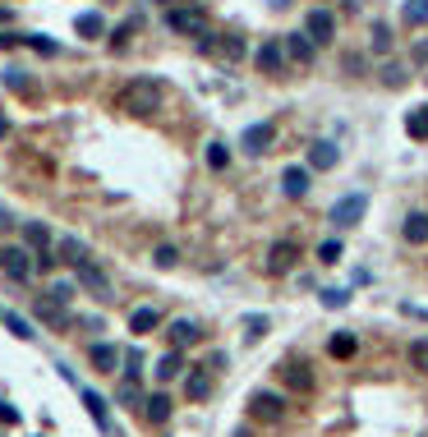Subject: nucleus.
I'll return each instance as SVG.
<instances>
[{
    "label": "nucleus",
    "mask_w": 428,
    "mask_h": 437,
    "mask_svg": "<svg viewBox=\"0 0 428 437\" xmlns=\"http://www.w3.org/2000/svg\"><path fill=\"white\" fill-rule=\"evenodd\" d=\"M115 102H120V111H129V115H148V111L161 106V83L157 79H129Z\"/></svg>",
    "instance_id": "1"
},
{
    "label": "nucleus",
    "mask_w": 428,
    "mask_h": 437,
    "mask_svg": "<svg viewBox=\"0 0 428 437\" xmlns=\"http://www.w3.org/2000/svg\"><path fill=\"white\" fill-rule=\"evenodd\" d=\"M166 28H171V33H180V37H208L212 33L208 14H203L198 5H175V9H166Z\"/></svg>",
    "instance_id": "2"
},
{
    "label": "nucleus",
    "mask_w": 428,
    "mask_h": 437,
    "mask_svg": "<svg viewBox=\"0 0 428 437\" xmlns=\"http://www.w3.org/2000/svg\"><path fill=\"white\" fill-rule=\"evenodd\" d=\"M0 271H5L9 281H33V271H37V262H33V249H23V244H5L0 249Z\"/></svg>",
    "instance_id": "3"
},
{
    "label": "nucleus",
    "mask_w": 428,
    "mask_h": 437,
    "mask_svg": "<svg viewBox=\"0 0 428 437\" xmlns=\"http://www.w3.org/2000/svg\"><path fill=\"white\" fill-rule=\"evenodd\" d=\"M364 212H368V193H346V198H336V203H332L327 221H332L336 230H350L355 221H364Z\"/></svg>",
    "instance_id": "4"
},
{
    "label": "nucleus",
    "mask_w": 428,
    "mask_h": 437,
    "mask_svg": "<svg viewBox=\"0 0 428 437\" xmlns=\"http://www.w3.org/2000/svg\"><path fill=\"white\" fill-rule=\"evenodd\" d=\"M198 51H208V55H217V60H245L249 55V46H245V37H235V33H226V37H217V33H208V37H198Z\"/></svg>",
    "instance_id": "5"
},
{
    "label": "nucleus",
    "mask_w": 428,
    "mask_h": 437,
    "mask_svg": "<svg viewBox=\"0 0 428 437\" xmlns=\"http://www.w3.org/2000/svg\"><path fill=\"white\" fill-rule=\"evenodd\" d=\"M249 414L262 419V423H281V419H286V396H277V392H254Z\"/></svg>",
    "instance_id": "6"
},
{
    "label": "nucleus",
    "mask_w": 428,
    "mask_h": 437,
    "mask_svg": "<svg viewBox=\"0 0 428 437\" xmlns=\"http://www.w3.org/2000/svg\"><path fill=\"white\" fill-rule=\"evenodd\" d=\"M281 51H286L290 65H299V70H304V65H314L318 46H314V37H309V33H286V37H281Z\"/></svg>",
    "instance_id": "7"
},
{
    "label": "nucleus",
    "mask_w": 428,
    "mask_h": 437,
    "mask_svg": "<svg viewBox=\"0 0 428 437\" xmlns=\"http://www.w3.org/2000/svg\"><path fill=\"white\" fill-rule=\"evenodd\" d=\"M304 33L314 37V46H327V42H336V14H332V9H309V18H304Z\"/></svg>",
    "instance_id": "8"
},
{
    "label": "nucleus",
    "mask_w": 428,
    "mask_h": 437,
    "mask_svg": "<svg viewBox=\"0 0 428 437\" xmlns=\"http://www.w3.org/2000/svg\"><path fill=\"white\" fill-rule=\"evenodd\" d=\"M272 139H277V124H272V120H258V124H249V129L240 134V148H245L249 157H262V152L272 148Z\"/></svg>",
    "instance_id": "9"
},
{
    "label": "nucleus",
    "mask_w": 428,
    "mask_h": 437,
    "mask_svg": "<svg viewBox=\"0 0 428 437\" xmlns=\"http://www.w3.org/2000/svg\"><path fill=\"white\" fill-rule=\"evenodd\" d=\"M33 313L42 318L46 327H55V332H65V327L74 323V318H70V308H65V299H55V295H42V299L33 304Z\"/></svg>",
    "instance_id": "10"
},
{
    "label": "nucleus",
    "mask_w": 428,
    "mask_h": 437,
    "mask_svg": "<svg viewBox=\"0 0 428 437\" xmlns=\"http://www.w3.org/2000/svg\"><path fill=\"white\" fill-rule=\"evenodd\" d=\"M74 281H79V286H87L92 290L97 299H111V281H106V271L102 267H92V262H74Z\"/></svg>",
    "instance_id": "11"
},
{
    "label": "nucleus",
    "mask_w": 428,
    "mask_h": 437,
    "mask_svg": "<svg viewBox=\"0 0 428 437\" xmlns=\"http://www.w3.org/2000/svg\"><path fill=\"white\" fill-rule=\"evenodd\" d=\"M254 60H258V70L262 74H272V79H277V74H286V51H281V42H262L258 51H254Z\"/></svg>",
    "instance_id": "12"
},
{
    "label": "nucleus",
    "mask_w": 428,
    "mask_h": 437,
    "mask_svg": "<svg viewBox=\"0 0 428 437\" xmlns=\"http://www.w3.org/2000/svg\"><path fill=\"white\" fill-rule=\"evenodd\" d=\"M166 341H171V350L198 345V341H203V327H198V323H189V318H175V323L166 327Z\"/></svg>",
    "instance_id": "13"
},
{
    "label": "nucleus",
    "mask_w": 428,
    "mask_h": 437,
    "mask_svg": "<svg viewBox=\"0 0 428 437\" xmlns=\"http://www.w3.org/2000/svg\"><path fill=\"white\" fill-rule=\"evenodd\" d=\"M295 258H299V249H295V239H277V244L267 249V271H290L295 267Z\"/></svg>",
    "instance_id": "14"
},
{
    "label": "nucleus",
    "mask_w": 428,
    "mask_h": 437,
    "mask_svg": "<svg viewBox=\"0 0 428 437\" xmlns=\"http://www.w3.org/2000/svg\"><path fill=\"white\" fill-rule=\"evenodd\" d=\"M336 161H341V148H336V143H327V139L309 143V171H332Z\"/></svg>",
    "instance_id": "15"
},
{
    "label": "nucleus",
    "mask_w": 428,
    "mask_h": 437,
    "mask_svg": "<svg viewBox=\"0 0 428 437\" xmlns=\"http://www.w3.org/2000/svg\"><path fill=\"white\" fill-rule=\"evenodd\" d=\"M281 382H286L290 392H299V396L314 392V373H309V364H281Z\"/></svg>",
    "instance_id": "16"
},
{
    "label": "nucleus",
    "mask_w": 428,
    "mask_h": 437,
    "mask_svg": "<svg viewBox=\"0 0 428 437\" xmlns=\"http://www.w3.org/2000/svg\"><path fill=\"white\" fill-rule=\"evenodd\" d=\"M281 193H286V198H304L309 193V166H286L281 171Z\"/></svg>",
    "instance_id": "17"
},
{
    "label": "nucleus",
    "mask_w": 428,
    "mask_h": 437,
    "mask_svg": "<svg viewBox=\"0 0 428 437\" xmlns=\"http://www.w3.org/2000/svg\"><path fill=\"white\" fill-rule=\"evenodd\" d=\"M184 396H189V401H208L212 396V373L208 368H189V373H184Z\"/></svg>",
    "instance_id": "18"
},
{
    "label": "nucleus",
    "mask_w": 428,
    "mask_h": 437,
    "mask_svg": "<svg viewBox=\"0 0 428 437\" xmlns=\"http://www.w3.org/2000/svg\"><path fill=\"white\" fill-rule=\"evenodd\" d=\"M87 359H92L97 373H115V368H120V350H115L111 341H97L92 350H87Z\"/></svg>",
    "instance_id": "19"
},
{
    "label": "nucleus",
    "mask_w": 428,
    "mask_h": 437,
    "mask_svg": "<svg viewBox=\"0 0 428 437\" xmlns=\"http://www.w3.org/2000/svg\"><path fill=\"white\" fill-rule=\"evenodd\" d=\"M157 327H161V313L152 304H143V308H134V313H129V332L134 336H152Z\"/></svg>",
    "instance_id": "20"
},
{
    "label": "nucleus",
    "mask_w": 428,
    "mask_h": 437,
    "mask_svg": "<svg viewBox=\"0 0 428 437\" xmlns=\"http://www.w3.org/2000/svg\"><path fill=\"white\" fill-rule=\"evenodd\" d=\"M143 419H148V423H166V419H171V396H166V392L143 396Z\"/></svg>",
    "instance_id": "21"
},
{
    "label": "nucleus",
    "mask_w": 428,
    "mask_h": 437,
    "mask_svg": "<svg viewBox=\"0 0 428 437\" xmlns=\"http://www.w3.org/2000/svg\"><path fill=\"white\" fill-rule=\"evenodd\" d=\"M401 235H405V244H428V212H410L401 221Z\"/></svg>",
    "instance_id": "22"
},
{
    "label": "nucleus",
    "mask_w": 428,
    "mask_h": 437,
    "mask_svg": "<svg viewBox=\"0 0 428 437\" xmlns=\"http://www.w3.org/2000/svg\"><path fill=\"white\" fill-rule=\"evenodd\" d=\"M74 33H79V37H87V42H97V37L106 33V18L97 14V9H83V14L74 18Z\"/></svg>",
    "instance_id": "23"
},
{
    "label": "nucleus",
    "mask_w": 428,
    "mask_h": 437,
    "mask_svg": "<svg viewBox=\"0 0 428 437\" xmlns=\"http://www.w3.org/2000/svg\"><path fill=\"white\" fill-rule=\"evenodd\" d=\"M152 373H157V382H171V377H180V373H184V350H166V355L157 359V368H152Z\"/></svg>",
    "instance_id": "24"
},
{
    "label": "nucleus",
    "mask_w": 428,
    "mask_h": 437,
    "mask_svg": "<svg viewBox=\"0 0 428 437\" xmlns=\"http://www.w3.org/2000/svg\"><path fill=\"white\" fill-rule=\"evenodd\" d=\"M405 134H410L414 143H428V106H414V111H405Z\"/></svg>",
    "instance_id": "25"
},
{
    "label": "nucleus",
    "mask_w": 428,
    "mask_h": 437,
    "mask_svg": "<svg viewBox=\"0 0 428 437\" xmlns=\"http://www.w3.org/2000/svg\"><path fill=\"white\" fill-rule=\"evenodd\" d=\"M83 405H87V414H92V423H97V428H102V433H111V419H106V401H102V396H97V392H87V387H83Z\"/></svg>",
    "instance_id": "26"
},
{
    "label": "nucleus",
    "mask_w": 428,
    "mask_h": 437,
    "mask_svg": "<svg viewBox=\"0 0 428 437\" xmlns=\"http://www.w3.org/2000/svg\"><path fill=\"white\" fill-rule=\"evenodd\" d=\"M23 235H28V249H33V254H46V249H51V230H46L42 221H28Z\"/></svg>",
    "instance_id": "27"
},
{
    "label": "nucleus",
    "mask_w": 428,
    "mask_h": 437,
    "mask_svg": "<svg viewBox=\"0 0 428 437\" xmlns=\"http://www.w3.org/2000/svg\"><path fill=\"white\" fill-rule=\"evenodd\" d=\"M401 23H405V28H424V23H428V0H405Z\"/></svg>",
    "instance_id": "28"
},
{
    "label": "nucleus",
    "mask_w": 428,
    "mask_h": 437,
    "mask_svg": "<svg viewBox=\"0 0 428 437\" xmlns=\"http://www.w3.org/2000/svg\"><path fill=\"white\" fill-rule=\"evenodd\" d=\"M327 355H332V359H350V355H355V332H336L332 341H327Z\"/></svg>",
    "instance_id": "29"
},
{
    "label": "nucleus",
    "mask_w": 428,
    "mask_h": 437,
    "mask_svg": "<svg viewBox=\"0 0 428 437\" xmlns=\"http://www.w3.org/2000/svg\"><path fill=\"white\" fill-rule=\"evenodd\" d=\"M139 28H143V18L134 14V18H129V23H124V28H115V33H111V46H115V51H120V46H129V37L139 33Z\"/></svg>",
    "instance_id": "30"
},
{
    "label": "nucleus",
    "mask_w": 428,
    "mask_h": 437,
    "mask_svg": "<svg viewBox=\"0 0 428 437\" xmlns=\"http://www.w3.org/2000/svg\"><path fill=\"white\" fill-rule=\"evenodd\" d=\"M208 166L212 171H226L230 166V148H226V143H208Z\"/></svg>",
    "instance_id": "31"
},
{
    "label": "nucleus",
    "mask_w": 428,
    "mask_h": 437,
    "mask_svg": "<svg viewBox=\"0 0 428 437\" xmlns=\"http://www.w3.org/2000/svg\"><path fill=\"white\" fill-rule=\"evenodd\" d=\"M0 318H5V332H14L18 341H33V327H28L18 313H0Z\"/></svg>",
    "instance_id": "32"
},
{
    "label": "nucleus",
    "mask_w": 428,
    "mask_h": 437,
    "mask_svg": "<svg viewBox=\"0 0 428 437\" xmlns=\"http://www.w3.org/2000/svg\"><path fill=\"white\" fill-rule=\"evenodd\" d=\"M152 262H157V267H175V262H180V249H175V244H157V249H152Z\"/></svg>",
    "instance_id": "33"
},
{
    "label": "nucleus",
    "mask_w": 428,
    "mask_h": 437,
    "mask_svg": "<svg viewBox=\"0 0 428 437\" xmlns=\"http://www.w3.org/2000/svg\"><path fill=\"white\" fill-rule=\"evenodd\" d=\"M23 42H28V46H33V51H37V55H55V51H60V46H55V42H51V37H42V33H28V37H23Z\"/></svg>",
    "instance_id": "34"
},
{
    "label": "nucleus",
    "mask_w": 428,
    "mask_h": 437,
    "mask_svg": "<svg viewBox=\"0 0 428 437\" xmlns=\"http://www.w3.org/2000/svg\"><path fill=\"white\" fill-rule=\"evenodd\" d=\"M318 262H327V267L341 262V239H323V244H318Z\"/></svg>",
    "instance_id": "35"
},
{
    "label": "nucleus",
    "mask_w": 428,
    "mask_h": 437,
    "mask_svg": "<svg viewBox=\"0 0 428 437\" xmlns=\"http://www.w3.org/2000/svg\"><path fill=\"white\" fill-rule=\"evenodd\" d=\"M60 254L70 258V262H83V258H87V249L79 244V239H60Z\"/></svg>",
    "instance_id": "36"
},
{
    "label": "nucleus",
    "mask_w": 428,
    "mask_h": 437,
    "mask_svg": "<svg viewBox=\"0 0 428 437\" xmlns=\"http://www.w3.org/2000/svg\"><path fill=\"white\" fill-rule=\"evenodd\" d=\"M245 336H249V341H262V336H267V318H249V323H245Z\"/></svg>",
    "instance_id": "37"
},
{
    "label": "nucleus",
    "mask_w": 428,
    "mask_h": 437,
    "mask_svg": "<svg viewBox=\"0 0 428 437\" xmlns=\"http://www.w3.org/2000/svg\"><path fill=\"white\" fill-rule=\"evenodd\" d=\"M410 364L428 373V341H414V345H410Z\"/></svg>",
    "instance_id": "38"
},
{
    "label": "nucleus",
    "mask_w": 428,
    "mask_h": 437,
    "mask_svg": "<svg viewBox=\"0 0 428 437\" xmlns=\"http://www.w3.org/2000/svg\"><path fill=\"white\" fill-rule=\"evenodd\" d=\"M382 83L387 87H401L405 83V70H401V65H382Z\"/></svg>",
    "instance_id": "39"
},
{
    "label": "nucleus",
    "mask_w": 428,
    "mask_h": 437,
    "mask_svg": "<svg viewBox=\"0 0 428 437\" xmlns=\"http://www.w3.org/2000/svg\"><path fill=\"white\" fill-rule=\"evenodd\" d=\"M74 290H79V281H55V286H51V295L70 304V299H74Z\"/></svg>",
    "instance_id": "40"
},
{
    "label": "nucleus",
    "mask_w": 428,
    "mask_h": 437,
    "mask_svg": "<svg viewBox=\"0 0 428 437\" xmlns=\"http://www.w3.org/2000/svg\"><path fill=\"white\" fill-rule=\"evenodd\" d=\"M387 46H392V28L378 23V28H373V51H387Z\"/></svg>",
    "instance_id": "41"
},
{
    "label": "nucleus",
    "mask_w": 428,
    "mask_h": 437,
    "mask_svg": "<svg viewBox=\"0 0 428 437\" xmlns=\"http://www.w3.org/2000/svg\"><path fill=\"white\" fill-rule=\"evenodd\" d=\"M323 304H327V308H346L350 295H346V290H323Z\"/></svg>",
    "instance_id": "42"
},
{
    "label": "nucleus",
    "mask_w": 428,
    "mask_h": 437,
    "mask_svg": "<svg viewBox=\"0 0 428 437\" xmlns=\"http://www.w3.org/2000/svg\"><path fill=\"white\" fill-rule=\"evenodd\" d=\"M5 83L14 87V92H28V79H23V70H5Z\"/></svg>",
    "instance_id": "43"
},
{
    "label": "nucleus",
    "mask_w": 428,
    "mask_h": 437,
    "mask_svg": "<svg viewBox=\"0 0 428 437\" xmlns=\"http://www.w3.org/2000/svg\"><path fill=\"white\" fill-rule=\"evenodd\" d=\"M18 42H23L18 33H5V28H0V51H9V46H18Z\"/></svg>",
    "instance_id": "44"
},
{
    "label": "nucleus",
    "mask_w": 428,
    "mask_h": 437,
    "mask_svg": "<svg viewBox=\"0 0 428 437\" xmlns=\"http://www.w3.org/2000/svg\"><path fill=\"white\" fill-rule=\"evenodd\" d=\"M0 419H5V423H18V410H14V405H5V401H0Z\"/></svg>",
    "instance_id": "45"
},
{
    "label": "nucleus",
    "mask_w": 428,
    "mask_h": 437,
    "mask_svg": "<svg viewBox=\"0 0 428 437\" xmlns=\"http://www.w3.org/2000/svg\"><path fill=\"white\" fill-rule=\"evenodd\" d=\"M9 226H14V217H9V212L0 207V230H9Z\"/></svg>",
    "instance_id": "46"
},
{
    "label": "nucleus",
    "mask_w": 428,
    "mask_h": 437,
    "mask_svg": "<svg viewBox=\"0 0 428 437\" xmlns=\"http://www.w3.org/2000/svg\"><path fill=\"white\" fill-rule=\"evenodd\" d=\"M5 134H9V120H5V115H0V143H5Z\"/></svg>",
    "instance_id": "47"
},
{
    "label": "nucleus",
    "mask_w": 428,
    "mask_h": 437,
    "mask_svg": "<svg viewBox=\"0 0 428 437\" xmlns=\"http://www.w3.org/2000/svg\"><path fill=\"white\" fill-rule=\"evenodd\" d=\"M0 23H9V9L5 5H0Z\"/></svg>",
    "instance_id": "48"
},
{
    "label": "nucleus",
    "mask_w": 428,
    "mask_h": 437,
    "mask_svg": "<svg viewBox=\"0 0 428 437\" xmlns=\"http://www.w3.org/2000/svg\"><path fill=\"white\" fill-rule=\"evenodd\" d=\"M419 60H428V42H424V46H419Z\"/></svg>",
    "instance_id": "49"
},
{
    "label": "nucleus",
    "mask_w": 428,
    "mask_h": 437,
    "mask_svg": "<svg viewBox=\"0 0 428 437\" xmlns=\"http://www.w3.org/2000/svg\"><path fill=\"white\" fill-rule=\"evenodd\" d=\"M157 5H171V0H157Z\"/></svg>",
    "instance_id": "50"
}]
</instances>
